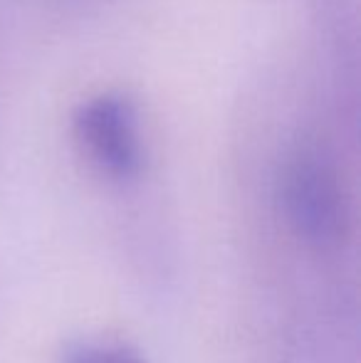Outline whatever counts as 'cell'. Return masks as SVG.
I'll return each instance as SVG.
<instances>
[{
    "label": "cell",
    "mask_w": 361,
    "mask_h": 363,
    "mask_svg": "<svg viewBox=\"0 0 361 363\" xmlns=\"http://www.w3.org/2000/svg\"><path fill=\"white\" fill-rule=\"evenodd\" d=\"M277 201L289 230L314 250H339L349 238L352 211L339 158L329 139L299 131L277 171Z\"/></svg>",
    "instance_id": "6da1fadb"
},
{
    "label": "cell",
    "mask_w": 361,
    "mask_h": 363,
    "mask_svg": "<svg viewBox=\"0 0 361 363\" xmlns=\"http://www.w3.org/2000/svg\"><path fill=\"white\" fill-rule=\"evenodd\" d=\"M74 136L89 161L111 181H134L144 171L139 114L129 96L106 91L82 101L74 114Z\"/></svg>",
    "instance_id": "7a4b0ae2"
},
{
    "label": "cell",
    "mask_w": 361,
    "mask_h": 363,
    "mask_svg": "<svg viewBox=\"0 0 361 363\" xmlns=\"http://www.w3.org/2000/svg\"><path fill=\"white\" fill-rule=\"evenodd\" d=\"M65 363H146L141 354L124 344H77L67 351Z\"/></svg>",
    "instance_id": "3957f363"
}]
</instances>
